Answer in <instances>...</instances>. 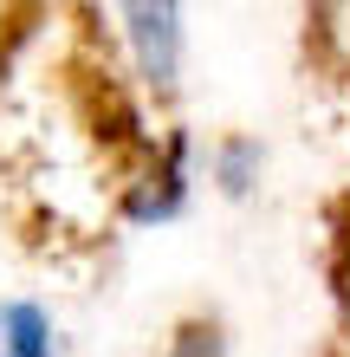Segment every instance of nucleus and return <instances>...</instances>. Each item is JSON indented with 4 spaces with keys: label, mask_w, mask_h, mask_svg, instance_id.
Wrapping results in <instances>:
<instances>
[{
    "label": "nucleus",
    "mask_w": 350,
    "mask_h": 357,
    "mask_svg": "<svg viewBox=\"0 0 350 357\" xmlns=\"http://www.w3.org/2000/svg\"><path fill=\"white\" fill-rule=\"evenodd\" d=\"M195 169H201L195 137L182 130V123H169L162 137H150L143 162L130 169V182H123V195H117V215L130 221V227L182 221V215H189V202H195Z\"/></svg>",
    "instance_id": "nucleus-1"
},
{
    "label": "nucleus",
    "mask_w": 350,
    "mask_h": 357,
    "mask_svg": "<svg viewBox=\"0 0 350 357\" xmlns=\"http://www.w3.org/2000/svg\"><path fill=\"white\" fill-rule=\"evenodd\" d=\"M0 357H58V325L39 299H0Z\"/></svg>",
    "instance_id": "nucleus-4"
},
{
    "label": "nucleus",
    "mask_w": 350,
    "mask_h": 357,
    "mask_svg": "<svg viewBox=\"0 0 350 357\" xmlns=\"http://www.w3.org/2000/svg\"><path fill=\"white\" fill-rule=\"evenodd\" d=\"M162 357H228V331H221V319H182Z\"/></svg>",
    "instance_id": "nucleus-6"
},
{
    "label": "nucleus",
    "mask_w": 350,
    "mask_h": 357,
    "mask_svg": "<svg viewBox=\"0 0 350 357\" xmlns=\"http://www.w3.org/2000/svg\"><path fill=\"white\" fill-rule=\"evenodd\" d=\"M331 299H337V319L350 338V215L337 221V241H331Z\"/></svg>",
    "instance_id": "nucleus-7"
},
{
    "label": "nucleus",
    "mask_w": 350,
    "mask_h": 357,
    "mask_svg": "<svg viewBox=\"0 0 350 357\" xmlns=\"http://www.w3.org/2000/svg\"><path fill=\"white\" fill-rule=\"evenodd\" d=\"M117 39L130 59V78L143 98L169 104L182 91V66H189V13L169 0H123L117 7Z\"/></svg>",
    "instance_id": "nucleus-2"
},
{
    "label": "nucleus",
    "mask_w": 350,
    "mask_h": 357,
    "mask_svg": "<svg viewBox=\"0 0 350 357\" xmlns=\"http://www.w3.org/2000/svg\"><path fill=\"white\" fill-rule=\"evenodd\" d=\"M260 176H266V143H260V137L228 130V137L208 143V182H214L228 202H246V195L260 188Z\"/></svg>",
    "instance_id": "nucleus-3"
},
{
    "label": "nucleus",
    "mask_w": 350,
    "mask_h": 357,
    "mask_svg": "<svg viewBox=\"0 0 350 357\" xmlns=\"http://www.w3.org/2000/svg\"><path fill=\"white\" fill-rule=\"evenodd\" d=\"M305 46L331 78L350 85V0H318L305 7Z\"/></svg>",
    "instance_id": "nucleus-5"
}]
</instances>
